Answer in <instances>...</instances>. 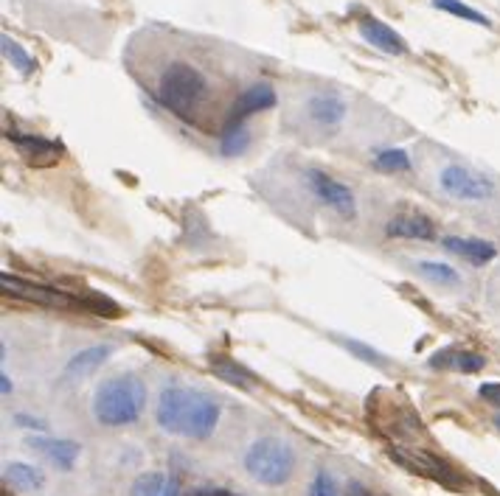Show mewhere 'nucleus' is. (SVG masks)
<instances>
[{"label":"nucleus","mask_w":500,"mask_h":496,"mask_svg":"<svg viewBox=\"0 0 500 496\" xmlns=\"http://www.w3.org/2000/svg\"><path fill=\"white\" fill-rule=\"evenodd\" d=\"M147 407V387L138 376L121 373L102 382L94 393V418L102 427H129Z\"/></svg>","instance_id":"1"},{"label":"nucleus","mask_w":500,"mask_h":496,"mask_svg":"<svg viewBox=\"0 0 500 496\" xmlns=\"http://www.w3.org/2000/svg\"><path fill=\"white\" fill-rule=\"evenodd\" d=\"M155 96L169 112L180 118H192L209 96V79L192 62H172L164 67L161 79H157Z\"/></svg>","instance_id":"2"},{"label":"nucleus","mask_w":500,"mask_h":496,"mask_svg":"<svg viewBox=\"0 0 500 496\" xmlns=\"http://www.w3.org/2000/svg\"><path fill=\"white\" fill-rule=\"evenodd\" d=\"M245 471L247 477L267 485V488H279L284 483H290V477L295 474V448L281 440V438H259L256 443H250V448L245 452Z\"/></svg>","instance_id":"3"},{"label":"nucleus","mask_w":500,"mask_h":496,"mask_svg":"<svg viewBox=\"0 0 500 496\" xmlns=\"http://www.w3.org/2000/svg\"><path fill=\"white\" fill-rule=\"evenodd\" d=\"M439 191L456 202H489L497 194V185L484 172L464 163H444L439 172Z\"/></svg>","instance_id":"4"},{"label":"nucleus","mask_w":500,"mask_h":496,"mask_svg":"<svg viewBox=\"0 0 500 496\" xmlns=\"http://www.w3.org/2000/svg\"><path fill=\"white\" fill-rule=\"evenodd\" d=\"M202 393L189 390V387H166L157 398V407H155V421L157 427L169 435H186L192 415L197 410V401Z\"/></svg>","instance_id":"5"},{"label":"nucleus","mask_w":500,"mask_h":496,"mask_svg":"<svg viewBox=\"0 0 500 496\" xmlns=\"http://www.w3.org/2000/svg\"><path fill=\"white\" fill-rule=\"evenodd\" d=\"M307 188L317 197V202H324L326 208L337 210L340 217H354L357 214V199L352 194V188L337 182L335 177H329L326 172L321 169H307Z\"/></svg>","instance_id":"6"},{"label":"nucleus","mask_w":500,"mask_h":496,"mask_svg":"<svg viewBox=\"0 0 500 496\" xmlns=\"http://www.w3.org/2000/svg\"><path fill=\"white\" fill-rule=\"evenodd\" d=\"M388 455H391L399 465L411 468L414 474H427V477H433V480H439V483H444V485H459V483H461L459 474H456V471H452L447 463H442L439 457L422 452V448H407V446L391 443V446H388Z\"/></svg>","instance_id":"7"},{"label":"nucleus","mask_w":500,"mask_h":496,"mask_svg":"<svg viewBox=\"0 0 500 496\" xmlns=\"http://www.w3.org/2000/svg\"><path fill=\"white\" fill-rule=\"evenodd\" d=\"M346 115H349V104L340 93L321 90L307 99V118L321 129H337L346 121Z\"/></svg>","instance_id":"8"},{"label":"nucleus","mask_w":500,"mask_h":496,"mask_svg":"<svg viewBox=\"0 0 500 496\" xmlns=\"http://www.w3.org/2000/svg\"><path fill=\"white\" fill-rule=\"evenodd\" d=\"M272 107H276V90H272V84H267V82H256V84L245 87L237 96V102L228 110V121H225V124L247 121L250 115L272 110Z\"/></svg>","instance_id":"9"},{"label":"nucleus","mask_w":500,"mask_h":496,"mask_svg":"<svg viewBox=\"0 0 500 496\" xmlns=\"http://www.w3.org/2000/svg\"><path fill=\"white\" fill-rule=\"evenodd\" d=\"M0 283H4V289H6L9 295L26 297V300H34V303H45V306H82V300L71 297L67 292L49 289V287H37V283L12 278V275H6V272L0 275Z\"/></svg>","instance_id":"10"},{"label":"nucleus","mask_w":500,"mask_h":496,"mask_svg":"<svg viewBox=\"0 0 500 496\" xmlns=\"http://www.w3.org/2000/svg\"><path fill=\"white\" fill-rule=\"evenodd\" d=\"M357 31H360L362 40H366V42L371 45V49H377V51H382V54L399 57V54L407 51V42H405L391 26H385V22L377 20V17L360 20V22H357Z\"/></svg>","instance_id":"11"},{"label":"nucleus","mask_w":500,"mask_h":496,"mask_svg":"<svg viewBox=\"0 0 500 496\" xmlns=\"http://www.w3.org/2000/svg\"><path fill=\"white\" fill-rule=\"evenodd\" d=\"M385 233L394 235V239H407V242H433L436 225L424 214H399L385 225Z\"/></svg>","instance_id":"12"},{"label":"nucleus","mask_w":500,"mask_h":496,"mask_svg":"<svg viewBox=\"0 0 500 496\" xmlns=\"http://www.w3.org/2000/svg\"><path fill=\"white\" fill-rule=\"evenodd\" d=\"M442 247L452 255L464 258L472 267H484L489 264L492 258L497 255V247L492 242H484V239H467V235H444L442 239Z\"/></svg>","instance_id":"13"},{"label":"nucleus","mask_w":500,"mask_h":496,"mask_svg":"<svg viewBox=\"0 0 500 496\" xmlns=\"http://www.w3.org/2000/svg\"><path fill=\"white\" fill-rule=\"evenodd\" d=\"M6 137L17 146V152L26 160H31V163H54L62 155V144H57V140H49V137L22 135V132H9Z\"/></svg>","instance_id":"14"},{"label":"nucleus","mask_w":500,"mask_h":496,"mask_svg":"<svg viewBox=\"0 0 500 496\" xmlns=\"http://www.w3.org/2000/svg\"><path fill=\"white\" fill-rule=\"evenodd\" d=\"M487 359L475 350H461V348H447L439 350L433 359H430V368H442V370H459V373H478L484 370Z\"/></svg>","instance_id":"15"},{"label":"nucleus","mask_w":500,"mask_h":496,"mask_svg":"<svg viewBox=\"0 0 500 496\" xmlns=\"http://www.w3.org/2000/svg\"><path fill=\"white\" fill-rule=\"evenodd\" d=\"M112 353V345H94L79 350L74 359H67L65 365V379H85L94 370H99L104 365V359Z\"/></svg>","instance_id":"16"},{"label":"nucleus","mask_w":500,"mask_h":496,"mask_svg":"<svg viewBox=\"0 0 500 496\" xmlns=\"http://www.w3.org/2000/svg\"><path fill=\"white\" fill-rule=\"evenodd\" d=\"M219 423V404L209 395H200L197 401V410L192 415V423L186 430V438H194V440H206Z\"/></svg>","instance_id":"17"},{"label":"nucleus","mask_w":500,"mask_h":496,"mask_svg":"<svg viewBox=\"0 0 500 496\" xmlns=\"http://www.w3.org/2000/svg\"><path fill=\"white\" fill-rule=\"evenodd\" d=\"M31 446L40 448V452L49 457L57 468H62V471H71L74 463H76V457H79V443H74V440L37 438V440H31Z\"/></svg>","instance_id":"18"},{"label":"nucleus","mask_w":500,"mask_h":496,"mask_svg":"<svg viewBox=\"0 0 500 496\" xmlns=\"http://www.w3.org/2000/svg\"><path fill=\"white\" fill-rule=\"evenodd\" d=\"M129 496H183V491H180V483L174 477L149 471V474H141L132 483Z\"/></svg>","instance_id":"19"},{"label":"nucleus","mask_w":500,"mask_h":496,"mask_svg":"<svg viewBox=\"0 0 500 496\" xmlns=\"http://www.w3.org/2000/svg\"><path fill=\"white\" fill-rule=\"evenodd\" d=\"M250 129H247V124L245 121H239V124H225V129H222V135H219V152L225 155V157H239L242 152H247V146H250Z\"/></svg>","instance_id":"20"},{"label":"nucleus","mask_w":500,"mask_h":496,"mask_svg":"<svg viewBox=\"0 0 500 496\" xmlns=\"http://www.w3.org/2000/svg\"><path fill=\"white\" fill-rule=\"evenodd\" d=\"M6 480H12L14 488L20 491H40L45 485V477L37 468L26 465V463H9L6 465Z\"/></svg>","instance_id":"21"},{"label":"nucleus","mask_w":500,"mask_h":496,"mask_svg":"<svg viewBox=\"0 0 500 496\" xmlns=\"http://www.w3.org/2000/svg\"><path fill=\"white\" fill-rule=\"evenodd\" d=\"M211 370L219 376L222 382H228V385H237V387H250V385H254V376H250L245 368H239L234 359L214 357L211 359Z\"/></svg>","instance_id":"22"},{"label":"nucleus","mask_w":500,"mask_h":496,"mask_svg":"<svg viewBox=\"0 0 500 496\" xmlns=\"http://www.w3.org/2000/svg\"><path fill=\"white\" fill-rule=\"evenodd\" d=\"M416 272L424 275L427 280L439 283V287H459V283H461L459 270H452L450 264H442V261H419Z\"/></svg>","instance_id":"23"},{"label":"nucleus","mask_w":500,"mask_h":496,"mask_svg":"<svg viewBox=\"0 0 500 496\" xmlns=\"http://www.w3.org/2000/svg\"><path fill=\"white\" fill-rule=\"evenodd\" d=\"M0 42H4V57H6V62H12V67H17L22 76L34 74V70H37V59L26 49H22V45H17L6 34H4V40H0Z\"/></svg>","instance_id":"24"},{"label":"nucleus","mask_w":500,"mask_h":496,"mask_svg":"<svg viewBox=\"0 0 500 496\" xmlns=\"http://www.w3.org/2000/svg\"><path fill=\"white\" fill-rule=\"evenodd\" d=\"M433 6L452 14V17H459V20H467V22H475V26H489V17L481 14L478 9H472L467 4H461V0H433Z\"/></svg>","instance_id":"25"},{"label":"nucleus","mask_w":500,"mask_h":496,"mask_svg":"<svg viewBox=\"0 0 500 496\" xmlns=\"http://www.w3.org/2000/svg\"><path fill=\"white\" fill-rule=\"evenodd\" d=\"M374 169L379 172H407L411 169V155L405 149H385L374 157Z\"/></svg>","instance_id":"26"},{"label":"nucleus","mask_w":500,"mask_h":496,"mask_svg":"<svg viewBox=\"0 0 500 496\" xmlns=\"http://www.w3.org/2000/svg\"><path fill=\"white\" fill-rule=\"evenodd\" d=\"M309 496H340L337 483H335V477L329 474L326 468H321V471H317V474L312 477V483H309Z\"/></svg>","instance_id":"27"},{"label":"nucleus","mask_w":500,"mask_h":496,"mask_svg":"<svg viewBox=\"0 0 500 496\" xmlns=\"http://www.w3.org/2000/svg\"><path fill=\"white\" fill-rule=\"evenodd\" d=\"M344 345L352 350V353H357V357L362 359V362H369V365H377V368H382L385 362H382V357L374 350V348H369V345H362V342H357V340H344Z\"/></svg>","instance_id":"28"},{"label":"nucleus","mask_w":500,"mask_h":496,"mask_svg":"<svg viewBox=\"0 0 500 496\" xmlns=\"http://www.w3.org/2000/svg\"><path fill=\"white\" fill-rule=\"evenodd\" d=\"M478 395L487 401V404H492V407L500 410V385H497V382H495V385H481V387H478Z\"/></svg>","instance_id":"29"},{"label":"nucleus","mask_w":500,"mask_h":496,"mask_svg":"<svg viewBox=\"0 0 500 496\" xmlns=\"http://www.w3.org/2000/svg\"><path fill=\"white\" fill-rule=\"evenodd\" d=\"M14 423L17 427H22V430H37V432H45L49 427H45V421H40V418H29V415H14Z\"/></svg>","instance_id":"30"},{"label":"nucleus","mask_w":500,"mask_h":496,"mask_svg":"<svg viewBox=\"0 0 500 496\" xmlns=\"http://www.w3.org/2000/svg\"><path fill=\"white\" fill-rule=\"evenodd\" d=\"M186 496H231V493L225 491V488H194Z\"/></svg>","instance_id":"31"},{"label":"nucleus","mask_w":500,"mask_h":496,"mask_svg":"<svg viewBox=\"0 0 500 496\" xmlns=\"http://www.w3.org/2000/svg\"><path fill=\"white\" fill-rule=\"evenodd\" d=\"M346 496H377L374 491H369L362 483H349V488H346Z\"/></svg>","instance_id":"32"},{"label":"nucleus","mask_w":500,"mask_h":496,"mask_svg":"<svg viewBox=\"0 0 500 496\" xmlns=\"http://www.w3.org/2000/svg\"><path fill=\"white\" fill-rule=\"evenodd\" d=\"M0 382H4V385H0V390H4V395H9V393H12V382H9V376H6V373H0Z\"/></svg>","instance_id":"33"},{"label":"nucleus","mask_w":500,"mask_h":496,"mask_svg":"<svg viewBox=\"0 0 500 496\" xmlns=\"http://www.w3.org/2000/svg\"><path fill=\"white\" fill-rule=\"evenodd\" d=\"M495 427H497V432H500V412L495 415Z\"/></svg>","instance_id":"34"}]
</instances>
